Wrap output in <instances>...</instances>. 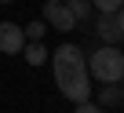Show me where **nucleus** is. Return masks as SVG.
<instances>
[{
    "label": "nucleus",
    "mask_w": 124,
    "mask_h": 113,
    "mask_svg": "<svg viewBox=\"0 0 124 113\" xmlns=\"http://www.w3.org/2000/svg\"><path fill=\"white\" fill-rule=\"evenodd\" d=\"M73 113H106V109H102V106H95V102L88 98V102H77V109H73Z\"/></svg>",
    "instance_id": "9d476101"
},
{
    "label": "nucleus",
    "mask_w": 124,
    "mask_h": 113,
    "mask_svg": "<svg viewBox=\"0 0 124 113\" xmlns=\"http://www.w3.org/2000/svg\"><path fill=\"white\" fill-rule=\"evenodd\" d=\"M88 73H91L95 80H102V84H117V80H124V55H120V47L102 44L91 59H88Z\"/></svg>",
    "instance_id": "f03ea898"
},
{
    "label": "nucleus",
    "mask_w": 124,
    "mask_h": 113,
    "mask_svg": "<svg viewBox=\"0 0 124 113\" xmlns=\"http://www.w3.org/2000/svg\"><path fill=\"white\" fill-rule=\"evenodd\" d=\"M113 22H117V29H120V37H124V8H120V11L113 15Z\"/></svg>",
    "instance_id": "9b49d317"
},
{
    "label": "nucleus",
    "mask_w": 124,
    "mask_h": 113,
    "mask_svg": "<svg viewBox=\"0 0 124 113\" xmlns=\"http://www.w3.org/2000/svg\"><path fill=\"white\" fill-rule=\"evenodd\" d=\"M62 4L70 8V15H73L77 22H80V18H88V15L95 11V8H91V0H62Z\"/></svg>",
    "instance_id": "0eeeda50"
},
{
    "label": "nucleus",
    "mask_w": 124,
    "mask_h": 113,
    "mask_svg": "<svg viewBox=\"0 0 124 113\" xmlns=\"http://www.w3.org/2000/svg\"><path fill=\"white\" fill-rule=\"evenodd\" d=\"M91 8H95L99 15H117V11L124 8V0H91Z\"/></svg>",
    "instance_id": "6e6552de"
},
{
    "label": "nucleus",
    "mask_w": 124,
    "mask_h": 113,
    "mask_svg": "<svg viewBox=\"0 0 124 113\" xmlns=\"http://www.w3.org/2000/svg\"><path fill=\"white\" fill-rule=\"evenodd\" d=\"M22 59H26L29 66H44V62H47V47H44L40 40H29V44L22 47Z\"/></svg>",
    "instance_id": "423d86ee"
},
{
    "label": "nucleus",
    "mask_w": 124,
    "mask_h": 113,
    "mask_svg": "<svg viewBox=\"0 0 124 113\" xmlns=\"http://www.w3.org/2000/svg\"><path fill=\"white\" fill-rule=\"evenodd\" d=\"M95 33L102 37V44H109V47H120V29H117V22H113V15H99V22H95Z\"/></svg>",
    "instance_id": "39448f33"
},
{
    "label": "nucleus",
    "mask_w": 124,
    "mask_h": 113,
    "mask_svg": "<svg viewBox=\"0 0 124 113\" xmlns=\"http://www.w3.org/2000/svg\"><path fill=\"white\" fill-rule=\"evenodd\" d=\"M0 4H15V0H0Z\"/></svg>",
    "instance_id": "ddd939ff"
},
{
    "label": "nucleus",
    "mask_w": 124,
    "mask_h": 113,
    "mask_svg": "<svg viewBox=\"0 0 124 113\" xmlns=\"http://www.w3.org/2000/svg\"><path fill=\"white\" fill-rule=\"evenodd\" d=\"M22 33H26V40H44V33H47V22H29V26H22Z\"/></svg>",
    "instance_id": "1a4fd4ad"
},
{
    "label": "nucleus",
    "mask_w": 124,
    "mask_h": 113,
    "mask_svg": "<svg viewBox=\"0 0 124 113\" xmlns=\"http://www.w3.org/2000/svg\"><path fill=\"white\" fill-rule=\"evenodd\" d=\"M44 11H47L51 29H58V33H70V29L77 26V18L70 15V8H66V4H44Z\"/></svg>",
    "instance_id": "20e7f679"
},
{
    "label": "nucleus",
    "mask_w": 124,
    "mask_h": 113,
    "mask_svg": "<svg viewBox=\"0 0 124 113\" xmlns=\"http://www.w3.org/2000/svg\"><path fill=\"white\" fill-rule=\"evenodd\" d=\"M51 69H55V84L73 106L91 98V73H88V59L77 44H58L51 55Z\"/></svg>",
    "instance_id": "f257e3e1"
},
{
    "label": "nucleus",
    "mask_w": 124,
    "mask_h": 113,
    "mask_svg": "<svg viewBox=\"0 0 124 113\" xmlns=\"http://www.w3.org/2000/svg\"><path fill=\"white\" fill-rule=\"evenodd\" d=\"M44 4H62V0H44Z\"/></svg>",
    "instance_id": "f8f14e48"
},
{
    "label": "nucleus",
    "mask_w": 124,
    "mask_h": 113,
    "mask_svg": "<svg viewBox=\"0 0 124 113\" xmlns=\"http://www.w3.org/2000/svg\"><path fill=\"white\" fill-rule=\"evenodd\" d=\"M22 47H26V33L15 22H0V51L4 55H22Z\"/></svg>",
    "instance_id": "7ed1b4c3"
}]
</instances>
